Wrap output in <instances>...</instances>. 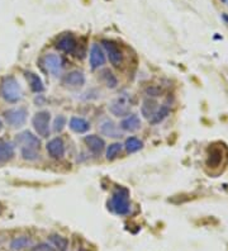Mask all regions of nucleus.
Instances as JSON below:
<instances>
[{
    "label": "nucleus",
    "instance_id": "obj_1",
    "mask_svg": "<svg viewBox=\"0 0 228 251\" xmlns=\"http://www.w3.org/2000/svg\"><path fill=\"white\" fill-rule=\"evenodd\" d=\"M16 144L19 146L20 155H22L23 159L28 160V161L38 159V150L39 146H41V141L32 132L24 131V132L18 134L16 136Z\"/></svg>",
    "mask_w": 228,
    "mask_h": 251
},
{
    "label": "nucleus",
    "instance_id": "obj_2",
    "mask_svg": "<svg viewBox=\"0 0 228 251\" xmlns=\"http://www.w3.org/2000/svg\"><path fill=\"white\" fill-rule=\"evenodd\" d=\"M109 208L118 216H127L130 212V193L126 188H118L112 196Z\"/></svg>",
    "mask_w": 228,
    "mask_h": 251
},
{
    "label": "nucleus",
    "instance_id": "obj_3",
    "mask_svg": "<svg viewBox=\"0 0 228 251\" xmlns=\"http://www.w3.org/2000/svg\"><path fill=\"white\" fill-rule=\"evenodd\" d=\"M1 95L8 103H18L23 98V90L14 76H5L1 82Z\"/></svg>",
    "mask_w": 228,
    "mask_h": 251
},
{
    "label": "nucleus",
    "instance_id": "obj_4",
    "mask_svg": "<svg viewBox=\"0 0 228 251\" xmlns=\"http://www.w3.org/2000/svg\"><path fill=\"white\" fill-rule=\"evenodd\" d=\"M27 117H28V111L24 107L12 108L4 112V118L9 126L12 127H22L26 123Z\"/></svg>",
    "mask_w": 228,
    "mask_h": 251
},
{
    "label": "nucleus",
    "instance_id": "obj_5",
    "mask_svg": "<svg viewBox=\"0 0 228 251\" xmlns=\"http://www.w3.org/2000/svg\"><path fill=\"white\" fill-rule=\"evenodd\" d=\"M130 95L126 94V93H122L121 95H118L117 98L113 99V101L109 105V111H111L112 114L117 116V117H124L130 112Z\"/></svg>",
    "mask_w": 228,
    "mask_h": 251
},
{
    "label": "nucleus",
    "instance_id": "obj_6",
    "mask_svg": "<svg viewBox=\"0 0 228 251\" xmlns=\"http://www.w3.org/2000/svg\"><path fill=\"white\" fill-rule=\"evenodd\" d=\"M49 119L51 116L47 111H42L36 113V116L33 117L32 124L37 134L42 137H49Z\"/></svg>",
    "mask_w": 228,
    "mask_h": 251
},
{
    "label": "nucleus",
    "instance_id": "obj_7",
    "mask_svg": "<svg viewBox=\"0 0 228 251\" xmlns=\"http://www.w3.org/2000/svg\"><path fill=\"white\" fill-rule=\"evenodd\" d=\"M103 49L107 52L108 57H109V61L112 62L113 66H121L122 62H123V52L121 51V49L118 47L117 43H114L113 41H108V39H103Z\"/></svg>",
    "mask_w": 228,
    "mask_h": 251
},
{
    "label": "nucleus",
    "instance_id": "obj_8",
    "mask_svg": "<svg viewBox=\"0 0 228 251\" xmlns=\"http://www.w3.org/2000/svg\"><path fill=\"white\" fill-rule=\"evenodd\" d=\"M56 47L59 50H61L62 52L71 55V53L76 52L78 42H76V38L72 36L71 33H65V34H62V36H60L59 38H57V41H56Z\"/></svg>",
    "mask_w": 228,
    "mask_h": 251
},
{
    "label": "nucleus",
    "instance_id": "obj_9",
    "mask_svg": "<svg viewBox=\"0 0 228 251\" xmlns=\"http://www.w3.org/2000/svg\"><path fill=\"white\" fill-rule=\"evenodd\" d=\"M43 66L49 72H51L52 75L59 76L62 71V66L64 62L59 55L55 53H49L43 57Z\"/></svg>",
    "mask_w": 228,
    "mask_h": 251
},
{
    "label": "nucleus",
    "instance_id": "obj_10",
    "mask_svg": "<svg viewBox=\"0 0 228 251\" xmlns=\"http://www.w3.org/2000/svg\"><path fill=\"white\" fill-rule=\"evenodd\" d=\"M46 149H47L49 156L53 157V159H62L65 156V144L60 137H56V138L49 141Z\"/></svg>",
    "mask_w": 228,
    "mask_h": 251
},
{
    "label": "nucleus",
    "instance_id": "obj_11",
    "mask_svg": "<svg viewBox=\"0 0 228 251\" xmlns=\"http://www.w3.org/2000/svg\"><path fill=\"white\" fill-rule=\"evenodd\" d=\"M89 61H90V66L93 70L101 67L105 64V55L103 52V50L99 47V45H93L90 49V56H89Z\"/></svg>",
    "mask_w": 228,
    "mask_h": 251
},
{
    "label": "nucleus",
    "instance_id": "obj_12",
    "mask_svg": "<svg viewBox=\"0 0 228 251\" xmlns=\"http://www.w3.org/2000/svg\"><path fill=\"white\" fill-rule=\"evenodd\" d=\"M99 131H100L101 134L111 137V138H118V137L122 136V134L119 132V128L117 127V124L114 123L112 119H109V118H105V119H103L99 123Z\"/></svg>",
    "mask_w": 228,
    "mask_h": 251
},
{
    "label": "nucleus",
    "instance_id": "obj_13",
    "mask_svg": "<svg viewBox=\"0 0 228 251\" xmlns=\"http://www.w3.org/2000/svg\"><path fill=\"white\" fill-rule=\"evenodd\" d=\"M85 144L89 147V150L94 155H100L105 149V142L101 137L97 136V134H89L84 138Z\"/></svg>",
    "mask_w": 228,
    "mask_h": 251
},
{
    "label": "nucleus",
    "instance_id": "obj_14",
    "mask_svg": "<svg viewBox=\"0 0 228 251\" xmlns=\"http://www.w3.org/2000/svg\"><path fill=\"white\" fill-rule=\"evenodd\" d=\"M64 84L71 88H79L85 84V75L81 71H71L64 78Z\"/></svg>",
    "mask_w": 228,
    "mask_h": 251
},
{
    "label": "nucleus",
    "instance_id": "obj_15",
    "mask_svg": "<svg viewBox=\"0 0 228 251\" xmlns=\"http://www.w3.org/2000/svg\"><path fill=\"white\" fill-rule=\"evenodd\" d=\"M119 126L126 132H134V131L140 130L141 119L137 114H130V116H127V117L122 119Z\"/></svg>",
    "mask_w": 228,
    "mask_h": 251
},
{
    "label": "nucleus",
    "instance_id": "obj_16",
    "mask_svg": "<svg viewBox=\"0 0 228 251\" xmlns=\"http://www.w3.org/2000/svg\"><path fill=\"white\" fill-rule=\"evenodd\" d=\"M68 127L76 134H85L90 130V123L81 117H71L68 122Z\"/></svg>",
    "mask_w": 228,
    "mask_h": 251
},
{
    "label": "nucleus",
    "instance_id": "obj_17",
    "mask_svg": "<svg viewBox=\"0 0 228 251\" xmlns=\"http://www.w3.org/2000/svg\"><path fill=\"white\" fill-rule=\"evenodd\" d=\"M159 107H160L159 103H157L155 99L147 98L146 100L144 101L142 107H141V112H142V114H144L145 117H146L148 121H151V119L153 118V116L156 114Z\"/></svg>",
    "mask_w": 228,
    "mask_h": 251
},
{
    "label": "nucleus",
    "instance_id": "obj_18",
    "mask_svg": "<svg viewBox=\"0 0 228 251\" xmlns=\"http://www.w3.org/2000/svg\"><path fill=\"white\" fill-rule=\"evenodd\" d=\"M26 78L27 80H28V84H30V88L31 90L34 91V93H42L43 90H45V85H43V82L42 79L39 78L37 74H34V72H26Z\"/></svg>",
    "mask_w": 228,
    "mask_h": 251
},
{
    "label": "nucleus",
    "instance_id": "obj_19",
    "mask_svg": "<svg viewBox=\"0 0 228 251\" xmlns=\"http://www.w3.org/2000/svg\"><path fill=\"white\" fill-rule=\"evenodd\" d=\"M14 156V145L10 142H0V164L9 161Z\"/></svg>",
    "mask_w": 228,
    "mask_h": 251
},
{
    "label": "nucleus",
    "instance_id": "obj_20",
    "mask_svg": "<svg viewBox=\"0 0 228 251\" xmlns=\"http://www.w3.org/2000/svg\"><path fill=\"white\" fill-rule=\"evenodd\" d=\"M170 113V104L169 103H163V104H161L159 107V109H157L156 114L153 116V118L151 119V123L152 124H157V123H161V122L165 119V118L169 116Z\"/></svg>",
    "mask_w": 228,
    "mask_h": 251
},
{
    "label": "nucleus",
    "instance_id": "obj_21",
    "mask_svg": "<svg viewBox=\"0 0 228 251\" xmlns=\"http://www.w3.org/2000/svg\"><path fill=\"white\" fill-rule=\"evenodd\" d=\"M124 146H126L127 152L133 153V152H137V151H140L141 149L144 147V142H142L141 140H138L137 137H130V138L126 140Z\"/></svg>",
    "mask_w": 228,
    "mask_h": 251
},
{
    "label": "nucleus",
    "instance_id": "obj_22",
    "mask_svg": "<svg viewBox=\"0 0 228 251\" xmlns=\"http://www.w3.org/2000/svg\"><path fill=\"white\" fill-rule=\"evenodd\" d=\"M49 238V241H51V244H52L59 251H67V246H68L67 238L62 237V236L60 235H51Z\"/></svg>",
    "mask_w": 228,
    "mask_h": 251
},
{
    "label": "nucleus",
    "instance_id": "obj_23",
    "mask_svg": "<svg viewBox=\"0 0 228 251\" xmlns=\"http://www.w3.org/2000/svg\"><path fill=\"white\" fill-rule=\"evenodd\" d=\"M32 241H31L30 238L26 237V236H22V237H16L14 238L12 244H10V248L13 249V250H22V249L27 248V246H31Z\"/></svg>",
    "mask_w": 228,
    "mask_h": 251
},
{
    "label": "nucleus",
    "instance_id": "obj_24",
    "mask_svg": "<svg viewBox=\"0 0 228 251\" xmlns=\"http://www.w3.org/2000/svg\"><path fill=\"white\" fill-rule=\"evenodd\" d=\"M101 78H103L105 85H107L109 89H114L115 86H117V84H118L117 78H115V76L113 75V72L109 71V70H104L103 74H101Z\"/></svg>",
    "mask_w": 228,
    "mask_h": 251
},
{
    "label": "nucleus",
    "instance_id": "obj_25",
    "mask_svg": "<svg viewBox=\"0 0 228 251\" xmlns=\"http://www.w3.org/2000/svg\"><path fill=\"white\" fill-rule=\"evenodd\" d=\"M122 151V145L119 142H114V144L109 145L107 149V159L108 160H114L115 157L121 153Z\"/></svg>",
    "mask_w": 228,
    "mask_h": 251
},
{
    "label": "nucleus",
    "instance_id": "obj_26",
    "mask_svg": "<svg viewBox=\"0 0 228 251\" xmlns=\"http://www.w3.org/2000/svg\"><path fill=\"white\" fill-rule=\"evenodd\" d=\"M65 126L66 117H64V116H57L55 122H53V131H55V132H61V131L65 128Z\"/></svg>",
    "mask_w": 228,
    "mask_h": 251
},
{
    "label": "nucleus",
    "instance_id": "obj_27",
    "mask_svg": "<svg viewBox=\"0 0 228 251\" xmlns=\"http://www.w3.org/2000/svg\"><path fill=\"white\" fill-rule=\"evenodd\" d=\"M30 251H56V249L49 244H39L31 249Z\"/></svg>",
    "mask_w": 228,
    "mask_h": 251
},
{
    "label": "nucleus",
    "instance_id": "obj_28",
    "mask_svg": "<svg viewBox=\"0 0 228 251\" xmlns=\"http://www.w3.org/2000/svg\"><path fill=\"white\" fill-rule=\"evenodd\" d=\"M222 4H225L226 7H228V0H221Z\"/></svg>",
    "mask_w": 228,
    "mask_h": 251
},
{
    "label": "nucleus",
    "instance_id": "obj_29",
    "mask_svg": "<svg viewBox=\"0 0 228 251\" xmlns=\"http://www.w3.org/2000/svg\"><path fill=\"white\" fill-rule=\"evenodd\" d=\"M1 212H3V205L0 204V215H1Z\"/></svg>",
    "mask_w": 228,
    "mask_h": 251
},
{
    "label": "nucleus",
    "instance_id": "obj_30",
    "mask_svg": "<svg viewBox=\"0 0 228 251\" xmlns=\"http://www.w3.org/2000/svg\"><path fill=\"white\" fill-rule=\"evenodd\" d=\"M1 128H3V123H1V121H0V131H1Z\"/></svg>",
    "mask_w": 228,
    "mask_h": 251
}]
</instances>
